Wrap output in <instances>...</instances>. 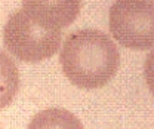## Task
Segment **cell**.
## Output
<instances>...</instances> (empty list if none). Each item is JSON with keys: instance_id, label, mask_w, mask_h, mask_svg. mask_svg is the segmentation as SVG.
Masks as SVG:
<instances>
[{"instance_id": "obj_1", "label": "cell", "mask_w": 154, "mask_h": 129, "mask_svg": "<svg viewBox=\"0 0 154 129\" xmlns=\"http://www.w3.org/2000/svg\"><path fill=\"white\" fill-rule=\"evenodd\" d=\"M59 61L65 77L82 89L105 86L120 64L113 39L95 28H83L65 39Z\"/></svg>"}, {"instance_id": "obj_2", "label": "cell", "mask_w": 154, "mask_h": 129, "mask_svg": "<svg viewBox=\"0 0 154 129\" xmlns=\"http://www.w3.org/2000/svg\"><path fill=\"white\" fill-rule=\"evenodd\" d=\"M61 37V30L42 27L24 9L14 12L3 28L5 48L25 62H40L54 56L59 49Z\"/></svg>"}, {"instance_id": "obj_3", "label": "cell", "mask_w": 154, "mask_h": 129, "mask_svg": "<svg viewBox=\"0 0 154 129\" xmlns=\"http://www.w3.org/2000/svg\"><path fill=\"white\" fill-rule=\"evenodd\" d=\"M110 31L125 48H154V0H114L110 8Z\"/></svg>"}, {"instance_id": "obj_4", "label": "cell", "mask_w": 154, "mask_h": 129, "mask_svg": "<svg viewBox=\"0 0 154 129\" xmlns=\"http://www.w3.org/2000/svg\"><path fill=\"white\" fill-rule=\"evenodd\" d=\"M22 9L42 27L62 30L77 18L80 0H22Z\"/></svg>"}, {"instance_id": "obj_5", "label": "cell", "mask_w": 154, "mask_h": 129, "mask_svg": "<svg viewBox=\"0 0 154 129\" xmlns=\"http://www.w3.org/2000/svg\"><path fill=\"white\" fill-rule=\"evenodd\" d=\"M27 129H83V125L65 109H46L31 119Z\"/></svg>"}, {"instance_id": "obj_6", "label": "cell", "mask_w": 154, "mask_h": 129, "mask_svg": "<svg viewBox=\"0 0 154 129\" xmlns=\"http://www.w3.org/2000/svg\"><path fill=\"white\" fill-rule=\"evenodd\" d=\"M19 89V71L9 55L0 51V110L6 109Z\"/></svg>"}, {"instance_id": "obj_7", "label": "cell", "mask_w": 154, "mask_h": 129, "mask_svg": "<svg viewBox=\"0 0 154 129\" xmlns=\"http://www.w3.org/2000/svg\"><path fill=\"white\" fill-rule=\"evenodd\" d=\"M144 76H145V82L148 85V89L154 95V51L150 52V55L147 56V59H145Z\"/></svg>"}]
</instances>
